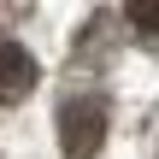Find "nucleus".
Segmentation results:
<instances>
[{
  "label": "nucleus",
  "instance_id": "nucleus-1",
  "mask_svg": "<svg viewBox=\"0 0 159 159\" xmlns=\"http://www.w3.org/2000/svg\"><path fill=\"white\" fill-rule=\"evenodd\" d=\"M106 124H112V112H106L100 94H65L59 100V148L71 159H94L100 153Z\"/></svg>",
  "mask_w": 159,
  "mask_h": 159
},
{
  "label": "nucleus",
  "instance_id": "nucleus-2",
  "mask_svg": "<svg viewBox=\"0 0 159 159\" xmlns=\"http://www.w3.org/2000/svg\"><path fill=\"white\" fill-rule=\"evenodd\" d=\"M30 89H35V59H30V47L0 41V106H18Z\"/></svg>",
  "mask_w": 159,
  "mask_h": 159
},
{
  "label": "nucleus",
  "instance_id": "nucleus-3",
  "mask_svg": "<svg viewBox=\"0 0 159 159\" xmlns=\"http://www.w3.org/2000/svg\"><path fill=\"white\" fill-rule=\"evenodd\" d=\"M124 18L142 41H159V0H124Z\"/></svg>",
  "mask_w": 159,
  "mask_h": 159
}]
</instances>
